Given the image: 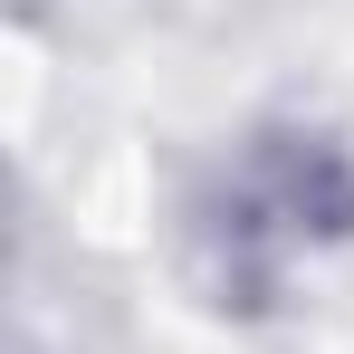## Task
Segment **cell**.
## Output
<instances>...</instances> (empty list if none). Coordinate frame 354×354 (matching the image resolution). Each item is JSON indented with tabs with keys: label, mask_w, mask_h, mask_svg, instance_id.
<instances>
[{
	"label": "cell",
	"mask_w": 354,
	"mask_h": 354,
	"mask_svg": "<svg viewBox=\"0 0 354 354\" xmlns=\"http://www.w3.org/2000/svg\"><path fill=\"white\" fill-rule=\"evenodd\" d=\"M230 182L268 211V230L288 249L354 239V144L326 134V124H259Z\"/></svg>",
	"instance_id": "obj_1"
}]
</instances>
